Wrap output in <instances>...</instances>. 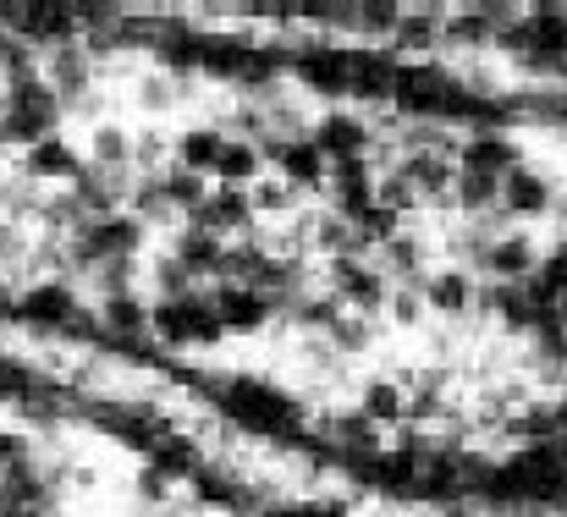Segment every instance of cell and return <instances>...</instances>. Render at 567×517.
<instances>
[{"label":"cell","mask_w":567,"mask_h":517,"mask_svg":"<svg viewBox=\"0 0 567 517\" xmlns=\"http://www.w3.org/2000/svg\"><path fill=\"white\" fill-rule=\"evenodd\" d=\"M166 496H172V474L161 463H144L138 468V502L144 507H166Z\"/></svg>","instance_id":"37"},{"label":"cell","mask_w":567,"mask_h":517,"mask_svg":"<svg viewBox=\"0 0 567 517\" xmlns=\"http://www.w3.org/2000/svg\"><path fill=\"white\" fill-rule=\"evenodd\" d=\"M331 298L348 314H375L391 303V276L370 259H331Z\"/></svg>","instance_id":"4"},{"label":"cell","mask_w":567,"mask_h":517,"mask_svg":"<svg viewBox=\"0 0 567 517\" xmlns=\"http://www.w3.org/2000/svg\"><path fill=\"white\" fill-rule=\"evenodd\" d=\"M144 220L138 215H105V220H89L78 237H66V254H72V270H94V265H105V259H138L144 254Z\"/></svg>","instance_id":"2"},{"label":"cell","mask_w":567,"mask_h":517,"mask_svg":"<svg viewBox=\"0 0 567 517\" xmlns=\"http://www.w3.org/2000/svg\"><path fill=\"white\" fill-rule=\"evenodd\" d=\"M44 83L55 89L61 111H78V105L89 100V89H94V55H89L83 44L50 50V55H44Z\"/></svg>","instance_id":"6"},{"label":"cell","mask_w":567,"mask_h":517,"mask_svg":"<svg viewBox=\"0 0 567 517\" xmlns=\"http://www.w3.org/2000/svg\"><path fill=\"white\" fill-rule=\"evenodd\" d=\"M248 198H254V215H287V209H292V187H287L281 176L254 182V187H248Z\"/></svg>","instance_id":"33"},{"label":"cell","mask_w":567,"mask_h":517,"mask_svg":"<svg viewBox=\"0 0 567 517\" xmlns=\"http://www.w3.org/2000/svg\"><path fill=\"white\" fill-rule=\"evenodd\" d=\"M446 28L435 22V17H402V28H396V44H413V50H424V44H435Z\"/></svg>","instance_id":"39"},{"label":"cell","mask_w":567,"mask_h":517,"mask_svg":"<svg viewBox=\"0 0 567 517\" xmlns=\"http://www.w3.org/2000/svg\"><path fill=\"white\" fill-rule=\"evenodd\" d=\"M385 309H391L396 325H419L430 303H424V287H391V303H385Z\"/></svg>","instance_id":"36"},{"label":"cell","mask_w":567,"mask_h":517,"mask_svg":"<svg viewBox=\"0 0 567 517\" xmlns=\"http://www.w3.org/2000/svg\"><path fill=\"white\" fill-rule=\"evenodd\" d=\"M17 298H22V292H11V281L0 276V325H11V320H17Z\"/></svg>","instance_id":"42"},{"label":"cell","mask_w":567,"mask_h":517,"mask_svg":"<svg viewBox=\"0 0 567 517\" xmlns=\"http://www.w3.org/2000/svg\"><path fill=\"white\" fill-rule=\"evenodd\" d=\"M535 358H540L551 374H567V331L563 325H551V331L535 337Z\"/></svg>","instance_id":"38"},{"label":"cell","mask_w":567,"mask_h":517,"mask_svg":"<svg viewBox=\"0 0 567 517\" xmlns=\"http://www.w3.org/2000/svg\"><path fill=\"white\" fill-rule=\"evenodd\" d=\"M6 502V496H0ZM0 517H55V502H6Z\"/></svg>","instance_id":"41"},{"label":"cell","mask_w":567,"mask_h":517,"mask_svg":"<svg viewBox=\"0 0 567 517\" xmlns=\"http://www.w3.org/2000/svg\"><path fill=\"white\" fill-rule=\"evenodd\" d=\"M155 287H161V298H193V292H204V281L193 276L188 265H177L172 254L155 259Z\"/></svg>","instance_id":"30"},{"label":"cell","mask_w":567,"mask_h":517,"mask_svg":"<svg viewBox=\"0 0 567 517\" xmlns=\"http://www.w3.org/2000/svg\"><path fill=\"white\" fill-rule=\"evenodd\" d=\"M0 507H6V502H0Z\"/></svg>","instance_id":"45"},{"label":"cell","mask_w":567,"mask_h":517,"mask_svg":"<svg viewBox=\"0 0 567 517\" xmlns=\"http://www.w3.org/2000/svg\"><path fill=\"white\" fill-rule=\"evenodd\" d=\"M524 166V149L507 138V133H474L457 144V172H474V176H513Z\"/></svg>","instance_id":"10"},{"label":"cell","mask_w":567,"mask_h":517,"mask_svg":"<svg viewBox=\"0 0 567 517\" xmlns=\"http://www.w3.org/2000/svg\"><path fill=\"white\" fill-rule=\"evenodd\" d=\"M375 204H380V176L370 172V161L331 166V215H342V220H364Z\"/></svg>","instance_id":"8"},{"label":"cell","mask_w":567,"mask_h":517,"mask_svg":"<svg viewBox=\"0 0 567 517\" xmlns=\"http://www.w3.org/2000/svg\"><path fill=\"white\" fill-rule=\"evenodd\" d=\"M380 254H385V276H402L408 287H424V281H430V276H424V248H419V237L396 231Z\"/></svg>","instance_id":"26"},{"label":"cell","mask_w":567,"mask_h":517,"mask_svg":"<svg viewBox=\"0 0 567 517\" xmlns=\"http://www.w3.org/2000/svg\"><path fill=\"white\" fill-rule=\"evenodd\" d=\"M220 254H226V242L215 231H204V226H177V237H172V259L188 265L198 281L220 276Z\"/></svg>","instance_id":"18"},{"label":"cell","mask_w":567,"mask_h":517,"mask_svg":"<svg viewBox=\"0 0 567 517\" xmlns=\"http://www.w3.org/2000/svg\"><path fill=\"white\" fill-rule=\"evenodd\" d=\"M292 66H298V77H303L309 89H320V94H331V100L353 94V55H348V50L309 44V50L292 55Z\"/></svg>","instance_id":"9"},{"label":"cell","mask_w":567,"mask_h":517,"mask_svg":"<svg viewBox=\"0 0 567 517\" xmlns=\"http://www.w3.org/2000/svg\"><path fill=\"white\" fill-rule=\"evenodd\" d=\"M254 220H259V215H254L248 187H215L209 204L193 215L188 226H204V231H215V237H237V231H248Z\"/></svg>","instance_id":"13"},{"label":"cell","mask_w":567,"mask_h":517,"mask_svg":"<svg viewBox=\"0 0 567 517\" xmlns=\"http://www.w3.org/2000/svg\"><path fill=\"white\" fill-rule=\"evenodd\" d=\"M220 149H226V133H220V127H188V133L172 138V166L209 176L215 161H220Z\"/></svg>","instance_id":"20"},{"label":"cell","mask_w":567,"mask_h":517,"mask_svg":"<svg viewBox=\"0 0 567 517\" xmlns=\"http://www.w3.org/2000/svg\"><path fill=\"white\" fill-rule=\"evenodd\" d=\"M452 204L474 220H491L502 215V182L496 176H474V172H457V187H452Z\"/></svg>","instance_id":"23"},{"label":"cell","mask_w":567,"mask_h":517,"mask_svg":"<svg viewBox=\"0 0 567 517\" xmlns=\"http://www.w3.org/2000/svg\"><path fill=\"white\" fill-rule=\"evenodd\" d=\"M292 320H298V325H309V331H331V325L342 320V303H337L331 292H326V298H320V292H303V298H298V309H292Z\"/></svg>","instance_id":"29"},{"label":"cell","mask_w":567,"mask_h":517,"mask_svg":"<svg viewBox=\"0 0 567 517\" xmlns=\"http://www.w3.org/2000/svg\"><path fill=\"white\" fill-rule=\"evenodd\" d=\"M259 166H265V155H259V138H226V149H220V161H215V182L220 187H254L259 182Z\"/></svg>","instance_id":"21"},{"label":"cell","mask_w":567,"mask_h":517,"mask_svg":"<svg viewBox=\"0 0 567 517\" xmlns=\"http://www.w3.org/2000/svg\"><path fill=\"white\" fill-rule=\"evenodd\" d=\"M551 182L540 172H529V166H518L513 176H502V215H513V220H535V215H546L551 209Z\"/></svg>","instance_id":"17"},{"label":"cell","mask_w":567,"mask_h":517,"mask_svg":"<svg viewBox=\"0 0 567 517\" xmlns=\"http://www.w3.org/2000/svg\"><path fill=\"white\" fill-rule=\"evenodd\" d=\"M380 204L391 209V215H413L424 198H419V187L408 182L402 172H391V176H380Z\"/></svg>","instance_id":"34"},{"label":"cell","mask_w":567,"mask_h":517,"mask_svg":"<svg viewBox=\"0 0 567 517\" xmlns=\"http://www.w3.org/2000/svg\"><path fill=\"white\" fill-rule=\"evenodd\" d=\"M133 187H138V172H100V166H89L72 182V198L83 204L89 220H105V215H122L133 204Z\"/></svg>","instance_id":"7"},{"label":"cell","mask_w":567,"mask_h":517,"mask_svg":"<svg viewBox=\"0 0 567 517\" xmlns=\"http://www.w3.org/2000/svg\"><path fill=\"white\" fill-rule=\"evenodd\" d=\"M326 337H331V347H342V352H359V347L375 342V325H370V314H342Z\"/></svg>","instance_id":"35"},{"label":"cell","mask_w":567,"mask_h":517,"mask_svg":"<svg viewBox=\"0 0 567 517\" xmlns=\"http://www.w3.org/2000/svg\"><path fill=\"white\" fill-rule=\"evenodd\" d=\"M491 281H529L535 270H540V248H535V237H524V231H507V237H496L491 242V254H485V265H480Z\"/></svg>","instance_id":"15"},{"label":"cell","mask_w":567,"mask_h":517,"mask_svg":"<svg viewBox=\"0 0 567 517\" xmlns=\"http://www.w3.org/2000/svg\"><path fill=\"white\" fill-rule=\"evenodd\" d=\"M172 100H177V77L166 66H155V72L138 77V105L144 111H172Z\"/></svg>","instance_id":"31"},{"label":"cell","mask_w":567,"mask_h":517,"mask_svg":"<svg viewBox=\"0 0 567 517\" xmlns=\"http://www.w3.org/2000/svg\"><path fill=\"white\" fill-rule=\"evenodd\" d=\"M359 413H364L375 430L380 424H402V418H408V391H402L396 380H370V385H364Z\"/></svg>","instance_id":"24"},{"label":"cell","mask_w":567,"mask_h":517,"mask_svg":"<svg viewBox=\"0 0 567 517\" xmlns=\"http://www.w3.org/2000/svg\"><path fill=\"white\" fill-rule=\"evenodd\" d=\"M83 155H89V166H100V172H133V133L116 127V122H94Z\"/></svg>","instance_id":"22"},{"label":"cell","mask_w":567,"mask_h":517,"mask_svg":"<svg viewBox=\"0 0 567 517\" xmlns=\"http://www.w3.org/2000/svg\"><path fill=\"white\" fill-rule=\"evenodd\" d=\"M17 320L33 325V331H72V325H83L89 314H83L72 281H28L22 298H17Z\"/></svg>","instance_id":"3"},{"label":"cell","mask_w":567,"mask_h":517,"mask_svg":"<svg viewBox=\"0 0 567 517\" xmlns=\"http://www.w3.org/2000/svg\"><path fill=\"white\" fill-rule=\"evenodd\" d=\"M209 303H215V314H220L226 337H254V331H265V325H270V314H276L254 287H209Z\"/></svg>","instance_id":"11"},{"label":"cell","mask_w":567,"mask_h":517,"mask_svg":"<svg viewBox=\"0 0 567 517\" xmlns=\"http://www.w3.org/2000/svg\"><path fill=\"white\" fill-rule=\"evenodd\" d=\"M326 430H331V441H337V446H348L353 457H364V452L375 457V441H380V435H375V424H370L364 413H342V418H331Z\"/></svg>","instance_id":"28"},{"label":"cell","mask_w":567,"mask_h":517,"mask_svg":"<svg viewBox=\"0 0 567 517\" xmlns=\"http://www.w3.org/2000/svg\"><path fill=\"white\" fill-rule=\"evenodd\" d=\"M563 331H567V298H563Z\"/></svg>","instance_id":"43"},{"label":"cell","mask_w":567,"mask_h":517,"mask_svg":"<svg viewBox=\"0 0 567 517\" xmlns=\"http://www.w3.org/2000/svg\"><path fill=\"white\" fill-rule=\"evenodd\" d=\"M150 337L166 347H215L226 337L209 292H193V298H161L150 303Z\"/></svg>","instance_id":"1"},{"label":"cell","mask_w":567,"mask_h":517,"mask_svg":"<svg viewBox=\"0 0 567 517\" xmlns=\"http://www.w3.org/2000/svg\"><path fill=\"white\" fill-rule=\"evenodd\" d=\"M424 303H430L435 314H468V309L480 303V281H474V270H463V265H452V270H430V281H424Z\"/></svg>","instance_id":"16"},{"label":"cell","mask_w":567,"mask_h":517,"mask_svg":"<svg viewBox=\"0 0 567 517\" xmlns=\"http://www.w3.org/2000/svg\"><path fill=\"white\" fill-rule=\"evenodd\" d=\"M309 138L320 144V155H326L331 166L370 161V149H375V133H370V122H364V116H353V111H331V116H320V127H315Z\"/></svg>","instance_id":"5"},{"label":"cell","mask_w":567,"mask_h":517,"mask_svg":"<svg viewBox=\"0 0 567 517\" xmlns=\"http://www.w3.org/2000/svg\"><path fill=\"white\" fill-rule=\"evenodd\" d=\"M22 457H33V452H28V435H22V430H0V468H11V463H22Z\"/></svg>","instance_id":"40"},{"label":"cell","mask_w":567,"mask_h":517,"mask_svg":"<svg viewBox=\"0 0 567 517\" xmlns=\"http://www.w3.org/2000/svg\"><path fill=\"white\" fill-rule=\"evenodd\" d=\"M89 276H94V287H100V303H105V298H133V287H138V259H105V265H94Z\"/></svg>","instance_id":"27"},{"label":"cell","mask_w":567,"mask_h":517,"mask_svg":"<svg viewBox=\"0 0 567 517\" xmlns=\"http://www.w3.org/2000/svg\"><path fill=\"white\" fill-rule=\"evenodd\" d=\"M83 172H89V155L72 149L61 133L44 138V144H33V149H22V176H28V182H66V187H72Z\"/></svg>","instance_id":"12"},{"label":"cell","mask_w":567,"mask_h":517,"mask_svg":"<svg viewBox=\"0 0 567 517\" xmlns=\"http://www.w3.org/2000/svg\"><path fill=\"white\" fill-rule=\"evenodd\" d=\"M402 61L391 50H353V94L359 100H391Z\"/></svg>","instance_id":"19"},{"label":"cell","mask_w":567,"mask_h":517,"mask_svg":"<svg viewBox=\"0 0 567 517\" xmlns=\"http://www.w3.org/2000/svg\"><path fill=\"white\" fill-rule=\"evenodd\" d=\"M161 187H166V198H172V209H177V215H198V209H204V204H209V193H215V187H209V176H198V172H183V166H172V172L161 176Z\"/></svg>","instance_id":"25"},{"label":"cell","mask_w":567,"mask_h":517,"mask_svg":"<svg viewBox=\"0 0 567 517\" xmlns=\"http://www.w3.org/2000/svg\"><path fill=\"white\" fill-rule=\"evenodd\" d=\"M529 281H535L540 292H551V298L563 303V298H567V242H557L551 254H540V270H535Z\"/></svg>","instance_id":"32"},{"label":"cell","mask_w":567,"mask_h":517,"mask_svg":"<svg viewBox=\"0 0 567 517\" xmlns=\"http://www.w3.org/2000/svg\"><path fill=\"white\" fill-rule=\"evenodd\" d=\"M563 122H567V105H563Z\"/></svg>","instance_id":"44"},{"label":"cell","mask_w":567,"mask_h":517,"mask_svg":"<svg viewBox=\"0 0 567 517\" xmlns=\"http://www.w3.org/2000/svg\"><path fill=\"white\" fill-rule=\"evenodd\" d=\"M396 172L419 187V198H452V187H457V149H413Z\"/></svg>","instance_id":"14"}]
</instances>
